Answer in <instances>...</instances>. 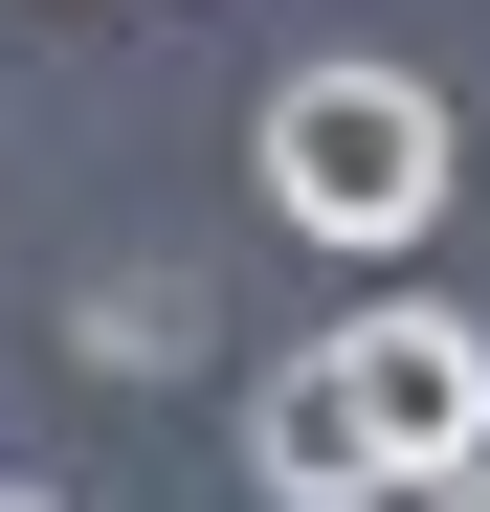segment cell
<instances>
[{
    "label": "cell",
    "instance_id": "2",
    "mask_svg": "<svg viewBox=\"0 0 490 512\" xmlns=\"http://www.w3.org/2000/svg\"><path fill=\"white\" fill-rule=\"evenodd\" d=\"M335 379H357V423H379L401 512H424L446 468H490V334H468L446 290H379V312H335Z\"/></svg>",
    "mask_w": 490,
    "mask_h": 512
},
{
    "label": "cell",
    "instance_id": "5",
    "mask_svg": "<svg viewBox=\"0 0 490 512\" xmlns=\"http://www.w3.org/2000/svg\"><path fill=\"white\" fill-rule=\"evenodd\" d=\"M424 512H490V468H446V490H424Z\"/></svg>",
    "mask_w": 490,
    "mask_h": 512
},
{
    "label": "cell",
    "instance_id": "6",
    "mask_svg": "<svg viewBox=\"0 0 490 512\" xmlns=\"http://www.w3.org/2000/svg\"><path fill=\"white\" fill-rule=\"evenodd\" d=\"M0 512H45V490H23V468H0Z\"/></svg>",
    "mask_w": 490,
    "mask_h": 512
},
{
    "label": "cell",
    "instance_id": "4",
    "mask_svg": "<svg viewBox=\"0 0 490 512\" xmlns=\"http://www.w3.org/2000/svg\"><path fill=\"white\" fill-rule=\"evenodd\" d=\"M67 357H90V379H179L201 357V268H112L90 312H67Z\"/></svg>",
    "mask_w": 490,
    "mask_h": 512
},
{
    "label": "cell",
    "instance_id": "3",
    "mask_svg": "<svg viewBox=\"0 0 490 512\" xmlns=\"http://www.w3.org/2000/svg\"><path fill=\"white\" fill-rule=\"evenodd\" d=\"M245 490H268V512H401V468H379V423H357V379H335V334L245 379Z\"/></svg>",
    "mask_w": 490,
    "mask_h": 512
},
{
    "label": "cell",
    "instance_id": "1",
    "mask_svg": "<svg viewBox=\"0 0 490 512\" xmlns=\"http://www.w3.org/2000/svg\"><path fill=\"white\" fill-rule=\"evenodd\" d=\"M245 179H268V223L290 245H424L446 223V90L424 67H379V45H312L268 112H245Z\"/></svg>",
    "mask_w": 490,
    "mask_h": 512
}]
</instances>
